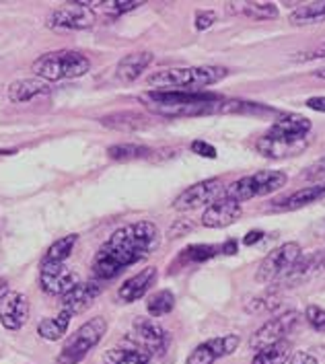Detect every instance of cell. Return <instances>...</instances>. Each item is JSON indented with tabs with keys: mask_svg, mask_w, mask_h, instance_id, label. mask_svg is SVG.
Segmentation results:
<instances>
[{
	"mask_svg": "<svg viewBox=\"0 0 325 364\" xmlns=\"http://www.w3.org/2000/svg\"><path fill=\"white\" fill-rule=\"evenodd\" d=\"M325 272V250L311 251L307 255H301L299 262L288 269L274 287L278 288H299L305 282L315 280L317 276H321Z\"/></svg>",
	"mask_w": 325,
	"mask_h": 364,
	"instance_id": "cell-12",
	"label": "cell"
},
{
	"mask_svg": "<svg viewBox=\"0 0 325 364\" xmlns=\"http://www.w3.org/2000/svg\"><path fill=\"white\" fill-rule=\"evenodd\" d=\"M80 282L77 269L66 268L64 264H41L39 269V287L46 294L62 296Z\"/></svg>",
	"mask_w": 325,
	"mask_h": 364,
	"instance_id": "cell-13",
	"label": "cell"
},
{
	"mask_svg": "<svg viewBox=\"0 0 325 364\" xmlns=\"http://www.w3.org/2000/svg\"><path fill=\"white\" fill-rule=\"evenodd\" d=\"M105 333H107V321L103 317L89 319L66 340V344L62 346L58 354V364H78L103 340Z\"/></svg>",
	"mask_w": 325,
	"mask_h": 364,
	"instance_id": "cell-6",
	"label": "cell"
},
{
	"mask_svg": "<svg viewBox=\"0 0 325 364\" xmlns=\"http://www.w3.org/2000/svg\"><path fill=\"white\" fill-rule=\"evenodd\" d=\"M175 307V294L171 290H159L149 296L146 301V311L151 317H163V315H169Z\"/></svg>",
	"mask_w": 325,
	"mask_h": 364,
	"instance_id": "cell-27",
	"label": "cell"
},
{
	"mask_svg": "<svg viewBox=\"0 0 325 364\" xmlns=\"http://www.w3.org/2000/svg\"><path fill=\"white\" fill-rule=\"evenodd\" d=\"M101 282L99 280H87V282H78L73 290H68L66 294L60 296V311H68L73 317L78 313H85L87 309L95 303V299L101 294Z\"/></svg>",
	"mask_w": 325,
	"mask_h": 364,
	"instance_id": "cell-15",
	"label": "cell"
},
{
	"mask_svg": "<svg viewBox=\"0 0 325 364\" xmlns=\"http://www.w3.org/2000/svg\"><path fill=\"white\" fill-rule=\"evenodd\" d=\"M73 321V315L68 311H60L56 317H46L38 323V333L46 342H58L66 336L68 326Z\"/></svg>",
	"mask_w": 325,
	"mask_h": 364,
	"instance_id": "cell-22",
	"label": "cell"
},
{
	"mask_svg": "<svg viewBox=\"0 0 325 364\" xmlns=\"http://www.w3.org/2000/svg\"><path fill=\"white\" fill-rule=\"evenodd\" d=\"M191 151L196 154H200V156H204V159H216L218 153H216V149L208 144L206 140H193L191 142Z\"/></svg>",
	"mask_w": 325,
	"mask_h": 364,
	"instance_id": "cell-38",
	"label": "cell"
},
{
	"mask_svg": "<svg viewBox=\"0 0 325 364\" xmlns=\"http://www.w3.org/2000/svg\"><path fill=\"white\" fill-rule=\"evenodd\" d=\"M287 173L276 171V169H266V171H257L253 175H245V177L233 181L229 188H225V198L241 204V202H247L253 198H262V196L278 192L280 188L287 186Z\"/></svg>",
	"mask_w": 325,
	"mask_h": 364,
	"instance_id": "cell-5",
	"label": "cell"
},
{
	"mask_svg": "<svg viewBox=\"0 0 325 364\" xmlns=\"http://www.w3.org/2000/svg\"><path fill=\"white\" fill-rule=\"evenodd\" d=\"M311 119L301 114L280 115L266 134L257 138V153L266 159H287L307 151L311 144Z\"/></svg>",
	"mask_w": 325,
	"mask_h": 364,
	"instance_id": "cell-2",
	"label": "cell"
},
{
	"mask_svg": "<svg viewBox=\"0 0 325 364\" xmlns=\"http://www.w3.org/2000/svg\"><path fill=\"white\" fill-rule=\"evenodd\" d=\"M297 323H299V313L297 311H287V313H282V315H278L274 319H268L264 326L251 336L249 348L260 352V350H264L268 346L287 340V336L294 329Z\"/></svg>",
	"mask_w": 325,
	"mask_h": 364,
	"instance_id": "cell-11",
	"label": "cell"
},
{
	"mask_svg": "<svg viewBox=\"0 0 325 364\" xmlns=\"http://www.w3.org/2000/svg\"><path fill=\"white\" fill-rule=\"evenodd\" d=\"M241 214H243V206L223 196L220 200H216L204 210L202 225L208 229H225V227H230L233 223H237L241 218Z\"/></svg>",
	"mask_w": 325,
	"mask_h": 364,
	"instance_id": "cell-16",
	"label": "cell"
},
{
	"mask_svg": "<svg viewBox=\"0 0 325 364\" xmlns=\"http://www.w3.org/2000/svg\"><path fill=\"white\" fill-rule=\"evenodd\" d=\"M307 323L313 327L315 331H325V309L317 305H309L305 311Z\"/></svg>",
	"mask_w": 325,
	"mask_h": 364,
	"instance_id": "cell-35",
	"label": "cell"
},
{
	"mask_svg": "<svg viewBox=\"0 0 325 364\" xmlns=\"http://www.w3.org/2000/svg\"><path fill=\"white\" fill-rule=\"evenodd\" d=\"M153 153L149 146H142V144H132V142H126V144H114L107 149V154L112 161H136V159H146L149 154Z\"/></svg>",
	"mask_w": 325,
	"mask_h": 364,
	"instance_id": "cell-28",
	"label": "cell"
},
{
	"mask_svg": "<svg viewBox=\"0 0 325 364\" xmlns=\"http://www.w3.org/2000/svg\"><path fill=\"white\" fill-rule=\"evenodd\" d=\"M95 25V13L85 4V0H77L70 4H62L54 9L48 17V27L58 31H85Z\"/></svg>",
	"mask_w": 325,
	"mask_h": 364,
	"instance_id": "cell-8",
	"label": "cell"
},
{
	"mask_svg": "<svg viewBox=\"0 0 325 364\" xmlns=\"http://www.w3.org/2000/svg\"><path fill=\"white\" fill-rule=\"evenodd\" d=\"M262 237H264V230H249L243 237V245H253V243L262 241Z\"/></svg>",
	"mask_w": 325,
	"mask_h": 364,
	"instance_id": "cell-42",
	"label": "cell"
},
{
	"mask_svg": "<svg viewBox=\"0 0 325 364\" xmlns=\"http://www.w3.org/2000/svg\"><path fill=\"white\" fill-rule=\"evenodd\" d=\"M229 70L223 66H186L167 68L153 73L146 78V85L154 91H202L211 85L227 78Z\"/></svg>",
	"mask_w": 325,
	"mask_h": 364,
	"instance_id": "cell-3",
	"label": "cell"
},
{
	"mask_svg": "<svg viewBox=\"0 0 325 364\" xmlns=\"http://www.w3.org/2000/svg\"><path fill=\"white\" fill-rule=\"evenodd\" d=\"M216 363V356L212 354V350L204 344H200L198 348H193L190 356H188V364H214Z\"/></svg>",
	"mask_w": 325,
	"mask_h": 364,
	"instance_id": "cell-34",
	"label": "cell"
},
{
	"mask_svg": "<svg viewBox=\"0 0 325 364\" xmlns=\"http://www.w3.org/2000/svg\"><path fill=\"white\" fill-rule=\"evenodd\" d=\"M303 179L307 181H317V183H324L325 181V156L324 159H319V161H315L313 165H309L305 169V173L301 175Z\"/></svg>",
	"mask_w": 325,
	"mask_h": 364,
	"instance_id": "cell-36",
	"label": "cell"
},
{
	"mask_svg": "<svg viewBox=\"0 0 325 364\" xmlns=\"http://www.w3.org/2000/svg\"><path fill=\"white\" fill-rule=\"evenodd\" d=\"M27 319H29V299L23 292L9 290L0 299V323L9 331H19L27 323Z\"/></svg>",
	"mask_w": 325,
	"mask_h": 364,
	"instance_id": "cell-14",
	"label": "cell"
},
{
	"mask_svg": "<svg viewBox=\"0 0 325 364\" xmlns=\"http://www.w3.org/2000/svg\"><path fill=\"white\" fill-rule=\"evenodd\" d=\"M241 13L247 15L249 19L270 21L278 17V6L272 4V2H245Z\"/></svg>",
	"mask_w": 325,
	"mask_h": 364,
	"instance_id": "cell-29",
	"label": "cell"
},
{
	"mask_svg": "<svg viewBox=\"0 0 325 364\" xmlns=\"http://www.w3.org/2000/svg\"><path fill=\"white\" fill-rule=\"evenodd\" d=\"M50 91H52L50 82H46L41 78H21L9 87V99L13 103H27L39 95H48Z\"/></svg>",
	"mask_w": 325,
	"mask_h": 364,
	"instance_id": "cell-20",
	"label": "cell"
},
{
	"mask_svg": "<svg viewBox=\"0 0 325 364\" xmlns=\"http://www.w3.org/2000/svg\"><path fill=\"white\" fill-rule=\"evenodd\" d=\"M218 251H220L218 247H214V245H206V243H200V245H190V247H186V250L181 251V259L198 264V262H206V259H212V257H214Z\"/></svg>",
	"mask_w": 325,
	"mask_h": 364,
	"instance_id": "cell-32",
	"label": "cell"
},
{
	"mask_svg": "<svg viewBox=\"0 0 325 364\" xmlns=\"http://www.w3.org/2000/svg\"><path fill=\"white\" fill-rule=\"evenodd\" d=\"M153 54L151 52H134V54H128L124 56L117 66H115V77L119 82L124 85H130L134 82L136 78H140V75L153 64Z\"/></svg>",
	"mask_w": 325,
	"mask_h": 364,
	"instance_id": "cell-19",
	"label": "cell"
},
{
	"mask_svg": "<svg viewBox=\"0 0 325 364\" xmlns=\"http://www.w3.org/2000/svg\"><path fill=\"white\" fill-rule=\"evenodd\" d=\"M216 23V13L214 11H196V29L206 31Z\"/></svg>",
	"mask_w": 325,
	"mask_h": 364,
	"instance_id": "cell-37",
	"label": "cell"
},
{
	"mask_svg": "<svg viewBox=\"0 0 325 364\" xmlns=\"http://www.w3.org/2000/svg\"><path fill=\"white\" fill-rule=\"evenodd\" d=\"M31 70L46 82H58L66 78H80L91 70V60L77 50H56L39 56Z\"/></svg>",
	"mask_w": 325,
	"mask_h": 364,
	"instance_id": "cell-4",
	"label": "cell"
},
{
	"mask_svg": "<svg viewBox=\"0 0 325 364\" xmlns=\"http://www.w3.org/2000/svg\"><path fill=\"white\" fill-rule=\"evenodd\" d=\"M206 346L212 350V354L216 356V360L218 358H223V356H229L233 354L235 350H237V346H239V336H235V333H229V336H220V338H212L206 342Z\"/></svg>",
	"mask_w": 325,
	"mask_h": 364,
	"instance_id": "cell-31",
	"label": "cell"
},
{
	"mask_svg": "<svg viewBox=\"0 0 325 364\" xmlns=\"http://www.w3.org/2000/svg\"><path fill=\"white\" fill-rule=\"evenodd\" d=\"M130 340L134 342L136 348L149 352L151 356H163L171 342L169 331L165 327L159 326L153 319H144V317H138L134 321Z\"/></svg>",
	"mask_w": 325,
	"mask_h": 364,
	"instance_id": "cell-10",
	"label": "cell"
},
{
	"mask_svg": "<svg viewBox=\"0 0 325 364\" xmlns=\"http://www.w3.org/2000/svg\"><path fill=\"white\" fill-rule=\"evenodd\" d=\"M325 19V2H311V4H301L290 13L288 21L292 25H313Z\"/></svg>",
	"mask_w": 325,
	"mask_h": 364,
	"instance_id": "cell-26",
	"label": "cell"
},
{
	"mask_svg": "<svg viewBox=\"0 0 325 364\" xmlns=\"http://www.w3.org/2000/svg\"><path fill=\"white\" fill-rule=\"evenodd\" d=\"M290 356H292V344L288 340H282L278 344H272L255 352L251 364H287Z\"/></svg>",
	"mask_w": 325,
	"mask_h": 364,
	"instance_id": "cell-24",
	"label": "cell"
},
{
	"mask_svg": "<svg viewBox=\"0 0 325 364\" xmlns=\"http://www.w3.org/2000/svg\"><path fill=\"white\" fill-rule=\"evenodd\" d=\"M223 196H225L223 179L212 177V179H204L200 183H193L188 190H183L173 200V208L181 212L196 210L200 206H211L216 200H220Z\"/></svg>",
	"mask_w": 325,
	"mask_h": 364,
	"instance_id": "cell-9",
	"label": "cell"
},
{
	"mask_svg": "<svg viewBox=\"0 0 325 364\" xmlns=\"http://www.w3.org/2000/svg\"><path fill=\"white\" fill-rule=\"evenodd\" d=\"M154 280H156V268H146L142 269V272H138V274H134L132 278H128L122 287L117 288L119 301H124V303H136V301H140L151 290Z\"/></svg>",
	"mask_w": 325,
	"mask_h": 364,
	"instance_id": "cell-18",
	"label": "cell"
},
{
	"mask_svg": "<svg viewBox=\"0 0 325 364\" xmlns=\"http://www.w3.org/2000/svg\"><path fill=\"white\" fill-rule=\"evenodd\" d=\"M101 126L110 128V130H119V132H134V130H142L149 126V117L138 112H117V114L103 115Z\"/></svg>",
	"mask_w": 325,
	"mask_h": 364,
	"instance_id": "cell-21",
	"label": "cell"
},
{
	"mask_svg": "<svg viewBox=\"0 0 325 364\" xmlns=\"http://www.w3.org/2000/svg\"><path fill=\"white\" fill-rule=\"evenodd\" d=\"M288 364H319L311 354H307V352H292V356H290V363Z\"/></svg>",
	"mask_w": 325,
	"mask_h": 364,
	"instance_id": "cell-40",
	"label": "cell"
},
{
	"mask_svg": "<svg viewBox=\"0 0 325 364\" xmlns=\"http://www.w3.org/2000/svg\"><path fill=\"white\" fill-rule=\"evenodd\" d=\"M319 58H325V43L321 46H317V48H313V50H309V52H303V54H297L294 60H319Z\"/></svg>",
	"mask_w": 325,
	"mask_h": 364,
	"instance_id": "cell-39",
	"label": "cell"
},
{
	"mask_svg": "<svg viewBox=\"0 0 325 364\" xmlns=\"http://www.w3.org/2000/svg\"><path fill=\"white\" fill-rule=\"evenodd\" d=\"M220 251H223L225 255H235V253H237V241L229 239V241L220 247Z\"/></svg>",
	"mask_w": 325,
	"mask_h": 364,
	"instance_id": "cell-43",
	"label": "cell"
},
{
	"mask_svg": "<svg viewBox=\"0 0 325 364\" xmlns=\"http://www.w3.org/2000/svg\"><path fill=\"white\" fill-rule=\"evenodd\" d=\"M280 307V294L276 290H268L255 299H251L245 309L249 313H268V311H274V309Z\"/></svg>",
	"mask_w": 325,
	"mask_h": 364,
	"instance_id": "cell-30",
	"label": "cell"
},
{
	"mask_svg": "<svg viewBox=\"0 0 325 364\" xmlns=\"http://www.w3.org/2000/svg\"><path fill=\"white\" fill-rule=\"evenodd\" d=\"M325 198V181L324 183H315V186H309V188H301L297 192L288 193L284 198L272 202L270 212H290L299 210V208H305L313 202H319Z\"/></svg>",
	"mask_w": 325,
	"mask_h": 364,
	"instance_id": "cell-17",
	"label": "cell"
},
{
	"mask_svg": "<svg viewBox=\"0 0 325 364\" xmlns=\"http://www.w3.org/2000/svg\"><path fill=\"white\" fill-rule=\"evenodd\" d=\"M161 243V232L151 220H138L114 230L93 257L97 280H112L126 268L149 257Z\"/></svg>",
	"mask_w": 325,
	"mask_h": 364,
	"instance_id": "cell-1",
	"label": "cell"
},
{
	"mask_svg": "<svg viewBox=\"0 0 325 364\" xmlns=\"http://www.w3.org/2000/svg\"><path fill=\"white\" fill-rule=\"evenodd\" d=\"M309 109L313 112H319V114H325V97H309L305 103Z\"/></svg>",
	"mask_w": 325,
	"mask_h": 364,
	"instance_id": "cell-41",
	"label": "cell"
},
{
	"mask_svg": "<svg viewBox=\"0 0 325 364\" xmlns=\"http://www.w3.org/2000/svg\"><path fill=\"white\" fill-rule=\"evenodd\" d=\"M97 6L110 15H124V13H130L138 6H142V2H134V0H110V2H95Z\"/></svg>",
	"mask_w": 325,
	"mask_h": 364,
	"instance_id": "cell-33",
	"label": "cell"
},
{
	"mask_svg": "<svg viewBox=\"0 0 325 364\" xmlns=\"http://www.w3.org/2000/svg\"><path fill=\"white\" fill-rule=\"evenodd\" d=\"M77 241H78L77 232H70V235H66V237H62V239L54 241V243L48 247V251H46V255H43L41 264H64V262L70 257V253H73V250H75Z\"/></svg>",
	"mask_w": 325,
	"mask_h": 364,
	"instance_id": "cell-25",
	"label": "cell"
},
{
	"mask_svg": "<svg viewBox=\"0 0 325 364\" xmlns=\"http://www.w3.org/2000/svg\"><path fill=\"white\" fill-rule=\"evenodd\" d=\"M301 255H303L301 245L294 243V241L276 247L272 253H268V257H266V259L262 262V266L257 268L255 280L262 282V284H276L284 274H288V269L299 262Z\"/></svg>",
	"mask_w": 325,
	"mask_h": 364,
	"instance_id": "cell-7",
	"label": "cell"
},
{
	"mask_svg": "<svg viewBox=\"0 0 325 364\" xmlns=\"http://www.w3.org/2000/svg\"><path fill=\"white\" fill-rule=\"evenodd\" d=\"M313 77L324 78V80H325V66H324V68H319V70H315V73H313Z\"/></svg>",
	"mask_w": 325,
	"mask_h": 364,
	"instance_id": "cell-44",
	"label": "cell"
},
{
	"mask_svg": "<svg viewBox=\"0 0 325 364\" xmlns=\"http://www.w3.org/2000/svg\"><path fill=\"white\" fill-rule=\"evenodd\" d=\"M151 354L130 346V348H110L103 354V364H151Z\"/></svg>",
	"mask_w": 325,
	"mask_h": 364,
	"instance_id": "cell-23",
	"label": "cell"
}]
</instances>
